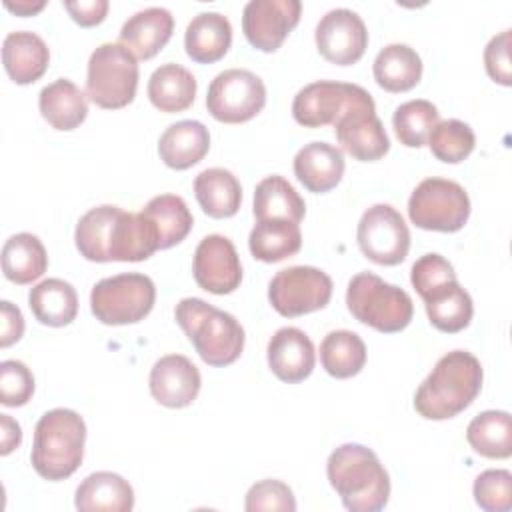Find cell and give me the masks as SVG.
<instances>
[{
    "label": "cell",
    "instance_id": "obj_27",
    "mask_svg": "<svg viewBox=\"0 0 512 512\" xmlns=\"http://www.w3.org/2000/svg\"><path fill=\"white\" fill-rule=\"evenodd\" d=\"M28 306L34 318L46 326H66L78 314V294L62 278H46L30 288Z\"/></svg>",
    "mask_w": 512,
    "mask_h": 512
},
{
    "label": "cell",
    "instance_id": "obj_16",
    "mask_svg": "<svg viewBox=\"0 0 512 512\" xmlns=\"http://www.w3.org/2000/svg\"><path fill=\"white\" fill-rule=\"evenodd\" d=\"M196 284L212 294H230L242 282V264L234 244L222 234H208L194 250Z\"/></svg>",
    "mask_w": 512,
    "mask_h": 512
},
{
    "label": "cell",
    "instance_id": "obj_21",
    "mask_svg": "<svg viewBox=\"0 0 512 512\" xmlns=\"http://www.w3.org/2000/svg\"><path fill=\"white\" fill-rule=\"evenodd\" d=\"M2 62L10 80L30 84L46 72L50 50L36 32L14 30L8 32L2 42Z\"/></svg>",
    "mask_w": 512,
    "mask_h": 512
},
{
    "label": "cell",
    "instance_id": "obj_4",
    "mask_svg": "<svg viewBox=\"0 0 512 512\" xmlns=\"http://www.w3.org/2000/svg\"><path fill=\"white\" fill-rule=\"evenodd\" d=\"M176 322L210 366H228L244 350V328L230 314L200 298H182L174 310Z\"/></svg>",
    "mask_w": 512,
    "mask_h": 512
},
{
    "label": "cell",
    "instance_id": "obj_17",
    "mask_svg": "<svg viewBox=\"0 0 512 512\" xmlns=\"http://www.w3.org/2000/svg\"><path fill=\"white\" fill-rule=\"evenodd\" d=\"M148 384L158 404L184 408L196 400L202 378L192 360L182 354H168L154 362Z\"/></svg>",
    "mask_w": 512,
    "mask_h": 512
},
{
    "label": "cell",
    "instance_id": "obj_43",
    "mask_svg": "<svg viewBox=\"0 0 512 512\" xmlns=\"http://www.w3.org/2000/svg\"><path fill=\"white\" fill-rule=\"evenodd\" d=\"M450 280H456V272H454L452 264L436 252L424 254L412 264L410 282H412L414 290L420 294V298L426 296L436 286L450 282Z\"/></svg>",
    "mask_w": 512,
    "mask_h": 512
},
{
    "label": "cell",
    "instance_id": "obj_12",
    "mask_svg": "<svg viewBox=\"0 0 512 512\" xmlns=\"http://www.w3.org/2000/svg\"><path fill=\"white\" fill-rule=\"evenodd\" d=\"M334 132L340 146L360 162L380 160L390 150L388 134L368 90L340 114Z\"/></svg>",
    "mask_w": 512,
    "mask_h": 512
},
{
    "label": "cell",
    "instance_id": "obj_2",
    "mask_svg": "<svg viewBox=\"0 0 512 512\" xmlns=\"http://www.w3.org/2000/svg\"><path fill=\"white\" fill-rule=\"evenodd\" d=\"M330 486L346 510L378 512L390 498V476L378 456L362 444H342L326 462Z\"/></svg>",
    "mask_w": 512,
    "mask_h": 512
},
{
    "label": "cell",
    "instance_id": "obj_9",
    "mask_svg": "<svg viewBox=\"0 0 512 512\" xmlns=\"http://www.w3.org/2000/svg\"><path fill=\"white\" fill-rule=\"evenodd\" d=\"M266 104V86L246 68H228L214 76L206 94L208 112L226 124L254 118Z\"/></svg>",
    "mask_w": 512,
    "mask_h": 512
},
{
    "label": "cell",
    "instance_id": "obj_7",
    "mask_svg": "<svg viewBox=\"0 0 512 512\" xmlns=\"http://www.w3.org/2000/svg\"><path fill=\"white\" fill-rule=\"evenodd\" d=\"M156 300V286L150 276L124 272L102 278L92 286L90 308L96 320L110 326L134 324L150 314Z\"/></svg>",
    "mask_w": 512,
    "mask_h": 512
},
{
    "label": "cell",
    "instance_id": "obj_6",
    "mask_svg": "<svg viewBox=\"0 0 512 512\" xmlns=\"http://www.w3.org/2000/svg\"><path fill=\"white\" fill-rule=\"evenodd\" d=\"M138 88L136 56L120 42H104L90 54L86 96L100 108L128 106Z\"/></svg>",
    "mask_w": 512,
    "mask_h": 512
},
{
    "label": "cell",
    "instance_id": "obj_14",
    "mask_svg": "<svg viewBox=\"0 0 512 512\" xmlns=\"http://www.w3.org/2000/svg\"><path fill=\"white\" fill-rule=\"evenodd\" d=\"M366 90L358 84L318 80L300 88L292 102L294 120L306 128L328 126L340 118V114L356 102Z\"/></svg>",
    "mask_w": 512,
    "mask_h": 512
},
{
    "label": "cell",
    "instance_id": "obj_48",
    "mask_svg": "<svg viewBox=\"0 0 512 512\" xmlns=\"http://www.w3.org/2000/svg\"><path fill=\"white\" fill-rule=\"evenodd\" d=\"M44 0H18V2H10L6 0L4 6L16 14H22V16H30V14H36L44 8Z\"/></svg>",
    "mask_w": 512,
    "mask_h": 512
},
{
    "label": "cell",
    "instance_id": "obj_30",
    "mask_svg": "<svg viewBox=\"0 0 512 512\" xmlns=\"http://www.w3.org/2000/svg\"><path fill=\"white\" fill-rule=\"evenodd\" d=\"M374 80L388 92H406L422 78V60L408 44H388L374 58Z\"/></svg>",
    "mask_w": 512,
    "mask_h": 512
},
{
    "label": "cell",
    "instance_id": "obj_24",
    "mask_svg": "<svg viewBox=\"0 0 512 512\" xmlns=\"http://www.w3.org/2000/svg\"><path fill=\"white\" fill-rule=\"evenodd\" d=\"M232 44V24L220 12L196 14L184 32L186 54L200 64L220 60Z\"/></svg>",
    "mask_w": 512,
    "mask_h": 512
},
{
    "label": "cell",
    "instance_id": "obj_26",
    "mask_svg": "<svg viewBox=\"0 0 512 512\" xmlns=\"http://www.w3.org/2000/svg\"><path fill=\"white\" fill-rule=\"evenodd\" d=\"M428 320L440 332H460L464 330L474 314V304L470 294L458 284V280L444 282L422 296Z\"/></svg>",
    "mask_w": 512,
    "mask_h": 512
},
{
    "label": "cell",
    "instance_id": "obj_41",
    "mask_svg": "<svg viewBox=\"0 0 512 512\" xmlns=\"http://www.w3.org/2000/svg\"><path fill=\"white\" fill-rule=\"evenodd\" d=\"M244 510L246 512H260V510L294 512L296 500L288 484L276 478H266L250 486V490L246 492Z\"/></svg>",
    "mask_w": 512,
    "mask_h": 512
},
{
    "label": "cell",
    "instance_id": "obj_23",
    "mask_svg": "<svg viewBox=\"0 0 512 512\" xmlns=\"http://www.w3.org/2000/svg\"><path fill=\"white\" fill-rule=\"evenodd\" d=\"M208 148V128L198 120L174 122L158 140V154L162 162L174 170H186L198 164L208 154Z\"/></svg>",
    "mask_w": 512,
    "mask_h": 512
},
{
    "label": "cell",
    "instance_id": "obj_33",
    "mask_svg": "<svg viewBox=\"0 0 512 512\" xmlns=\"http://www.w3.org/2000/svg\"><path fill=\"white\" fill-rule=\"evenodd\" d=\"M250 252L262 262H280L294 256L302 246V232L296 222L270 218L258 220L248 236Z\"/></svg>",
    "mask_w": 512,
    "mask_h": 512
},
{
    "label": "cell",
    "instance_id": "obj_20",
    "mask_svg": "<svg viewBox=\"0 0 512 512\" xmlns=\"http://www.w3.org/2000/svg\"><path fill=\"white\" fill-rule=\"evenodd\" d=\"M294 174L306 190L328 192L342 180L344 154L328 142L304 144L294 156Z\"/></svg>",
    "mask_w": 512,
    "mask_h": 512
},
{
    "label": "cell",
    "instance_id": "obj_38",
    "mask_svg": "<svg viewBox=\"0 0 512 512\" xmlns=\"http://www.w3.org/2000/svg\"><path fill=\"white\" fill-rule=\"evenodd\" d=\"M438 116V108L430 100H408L394 110L392 126L404 146L420 148L428 142Z\"/></svg>",
    "mask_w": 512,
    "mask_h": 512
},
{
    "label": "cell",
    "instance_id": "obj_19",
    "mask_svg": "<svg viewBox=\"0 0 512 512\" xmlns=\"http://www.w3.org/2000/svg\"><path fill=\"white\" fill-rule=\"evenodd\" d=\"M174 18L162 6H148L134 12L120 28V44L126 46L136 58L148 60L158 54L170 40Z\"/></svg>",
    "mask_w": 512,
    "mask_h": 512
},
{
    "label": "cell",
    "instance_id": "obj_47",
    "mask_svg": "<svg viewBox=\"0 0 512 512\" xmlns=\"http://www.w3.org/2000/svg\"><path fill=\"white\" fill-rule=\"evenodd\" d=\"M0 442H2V448H0V454L6 456L10 454L14 448L20 446L22 442V430H20V424L10 418V414H0Z\"/></svg>",
    "mask_w": 512,
    "mask_h": 512
},
{
    "label": "cell",
    "instance_id": "obj_32",
    "mask_svg": "<svg viewBox=\"0 0 512 512\" xmlns=\"http://www.w3.org/2000/svg\"><path fill=\"white\" fill-rule=\"evenodd\" d=\"M48 266V254L38 236L30 232L12 234L2 246V272L14 284L38 280Z\"/></svg>",
    "mask_w": 512,
    "mask_h": 512
},
{
    "label": "cell",
    "instance_id": "obj_11",
    "mask_svg": "<svg viewBox=\"0 0 512 512\" xmlns=\"http://www.w3.org/2000/svg\"><path fill=\"white\" fill-rule=\"evenodd\" d=\"M358 246L376 264H400L410 248V230L402 214L390 204H374L364 210L358 230Z\"/></svg>",
    "mask_w": 512,
    "mask_h": 512
},
{
    "label": "cell",
    "instance_id": "obj_40",
    "mask_svg": "<svg viewBox=\"0 0 512 512\" xmlns=\"http://www.w3.org/2000/svg\"><path fill=\"white\" fill-rule=\"evenodd\" d=\"M474 500L486 512L512 510V474L504 468H490L474 480Z\"/></svg>",
    "mask_w": 512,
    "mask_h": 512
},
{
    "label": "cell",
    "instance_id": "obj_42",
    "mask_svg": "<svg viewBox=\"0 0 512 512\" xmlns=\"http://www.w3.org/2000/svg\"><path fill=\"white\" fill-rule=\"evenodd\" d=\"M34 394V376L20 360L0 362V402L4 406H24Z\"/></svg>",
    "mask_w": 512,
    "mask_h": 512
},
{
    "label": "cell",
    "instance_id": "obj_31",
    "mask_svg": "<svg viewBox=\"0 0 512 512\" xmlns=\"http://www.w3.org/2000/svg\"><path fill=\"white\" fill-rule=\"evenodd\" d=\"M122 208L112 204H102L96 208H90L76 224L74 240L78 252L92 262H112L110 250L114 240V228L116 220L120 216Z\"/></svg>",
    "mask_w": 512,
    "mask_h": 512
},
{
    "label": "cell",
    "instance_id": "obj_44",
    "mask_svg": "<svg viewBox=\"0 0 512 512\" xmlns=\"http://www.w3.org/2000/svg\"><path fill=\"white\" fill-rule=\"evenodd\" d=\"M484 66L488 76L502 84H512V68H510V30H502L492 36L484 48Z\"/></svg>",
    "mask_w": 512,
    "mask_h": 512
},
{
    "label": "cell",
    "instance_id": "obj_15",
    "mask_svg": "<svg viewBox=\"0 0 512 512\" xmlns=\"http://www.w3.org/2000/svg\"><path fill=\"white\" fill-rule=\"evenodd\" d=\"M300 12V0H250L242 10L244 36L254 48L274 52L298 24Z\"/></svg>",
    "mask_w": 512,
    "mask_h": 512
},
{
    "label": "cell",
    "instance_id": "obj_29",
    "mask_svg": "<svg viewBox=\"0 0 512 512\" xmlns=\"http://www.w3.org/2000/svg\"><path fill=\"white\" fill-rule=\"evenodd\" d=\"M194 194L200 208L212 218H230L242 202V186L226 168H206L194 178Z\"/></svg>",
    "mask_w": 512,
    "mask_h": 512
},
{
    "label": "cell",
    "instance_id": "obj_13",
    "mask_svg": "<svg viewBox=\"0 0 512 512\" xmlns=\"http://www.w3.org/2000/svg\"><path fill=\"white\" fill-rule=\"evenodd\" d=\"M318 52L332 64L348 66L362 58L368 46V30L358 12L332 8L316 24Z\"/></svg>",
    "mask_w": 512,
    "mask_h": 512
},
{
    "label": "cell",
    "instance_id": "obj_37",
    "mask_svg": "<svg viewBox=\"0 0 512 512\" xmlns=\"http://www.w3.org/2000/svg\"><path fill=\"white\" fill-rule=\"evenodd\" d=\"M322 368L334 378H352L366 364V344L352 330H332L320 344Z\"/></svg>",
    "mask_w": 512,
    "mask_h": 512
},
{
    "label": "cell",
    "instance_id": "obj_45",
    "mask_svg": "<svg viewBox=\"0 0 512 512\" xmlns=\"http://www.w3.org/2000/svg\"><path fill=\"white\" fill-rule=\"evenodd\" d=\"M24 334V316L18 306L8 300L0 302V346L6 348L18 342Z\"/></svg>",
    "mask_w": 512,
    "mask_h": 512
},
{
    "label": "cell",
    "instance_id": "obj_25",
    "mask_svg": "<svg viewBox=\"0 0 512 512\" xmlns=\"http://www.w3.org/2000/svg\"><path fill=\"white\" fill-rule=\"evenodd\" d=\"M42 118L56 130L78 128L88 114L86 94L68 78H58L44 86L38 96Z\"/></svg>",
    "mask_w": 512,
    "mask_h": 512
},
{
    "label": "cell",
    "instance_id": "obj_35",
    "mask_svg": "<svg viewBox=\"0 0 512 512\" xmlns=\"http://www.w3.org/2000/svg\"><path fill=\"white\" fill-rule=\"evenodd\" d=\"M472 450L484 458H508L512 454V418L504 410H486L474 416L466 428Z\"/></svg>",
    "mask_w": 512,
    "mask_h": 512
},
{
    "label": "cell",
    "instance_id": "obj_3",
    "mask_svg": "<svg viewBox=\"0 0 512 512\" xmlns=\"http://www.w3.org/2000/svg\"><path fill=\"white\" fill-rule=\"evenodd\" d=\"M86 422L70 408H54L40 416L34 428L30 460L38 476L50 482L72 476L84 458Z\"/></svg>",
    "mask_w": 512,
    "mask_h": 512
},
{
    "label": "cell",
    "instance_id": "obj_36",
    "mask_svg": "<svg viewBox=\"0 0 512 512\" xmlns=\"http://www.w3.org/2000/svg\"><path fill=\"white\" fill-rule=\"evenodd\" d=\"M140 212L156 228L160 250L182 242L194 224V218L186 202L176 194L154 196L148 200V204Z\"/></svg>",
    "mask_w": 512,
    "mask_h": 512
},
{
    "label": "cell",
    "instance_id": "obj_28",
    "mask_svg": "<svg viewBox=\"0 0 512 512\" xmlns=\"http://www.w3.org/2000/svg\"><path fill=\"white\" fill-rule=\"evenodd\" d=\"M196 88V78L188 68L166 62L150 74L148 98L160 112H182L194 102Z\"/></svg>",
    "mask_w": 512,
    "mask_h": 512
},
{
    "label": "cell",
    "instance_id": "obj_22",
    "mask_svg": "<svg viewBox=\"0 0 512 512\" xmlns=\"http://www.w3.org/2000/svg\"><path fill=\"white\" fill-rule=\"evenodd\" d=\"M74 506L82 512H130L134 490L120 474L100 470L80 482Z\"/></svg>",
    "mask_w": 512,
    "mask_h": 512
},
{
    "label": "cell",
    "instance_id": "obj_18",
    "mask_svg": "<svg viewBox=\"0 0 512 512\" xmlns=\"http://www.w3.org/2000/svg\"><path fill=\"white\" fill-rule=\"evenodd\" d=\"M268 366L284 382L296 384L308 378L316 364V350L306 332L294 326L278 328L268 340Z\"/></svg>",
    "mask_w": 512,
    "mask_h": 512
},
{
    "label": "cell",
    "instance_id": "obj_39",
    "mask_svg": "<svg viewBox=\"0 0 512 512\" xmlns=\"http://www.w3.org/2000/svg\"><path fill=\"white\" fill-rule=\"evenodd\" d=\"M474 144H476L474 130L466 122L456 118L438 122L428 138V146L432 154L438 160L448 164H456L468 158L470 152L474 150Z\"/></svg>",
    "mask_w": 512,
    "mask_h": 512
},
{
    "label": "cell",
    "instance_id": "obj_5",
    "mask_svg": "<svg viewBox=\"0 0 512 512\" xmlns=\"http://www.w3.org/2000/svg\"><path fill=\"white\" fill-rule=\"evenodd\" d=\"M346 306L358 322L386 334L404 330L414 314L410 294L374 272L352 276L346 288Z\"/></svg>",
    "mask_w": 512,
    "mask_h": 512
},
{
    "label": "cell",
    "instance_id": "obj_34",
    "mask_svg": "<svg viewBox=\"0 0 512 512\" xmlns=\"http://www.w3.org/2000/svg\"><path fill=\"white\" fill-rule=\"evenodd\" d=\"M306 214V204L296 188L278 174L266 176L254 190V216L258 220L282 218L300 224Z\"/></svg>",
    "mask_w": 512,
    "mask_h": 512
},
{
    "label": "cell",
    "instance_id": "obj_8",
    "mask_svg": "<svg viewBox=\"0 0 512 512\" xmlns=\"http://www.w3.org/2000/svg\"><path fill=\"white\" fill-rule=\"evenodd\" d=\"M408 216L422 230L456 232L470 216L468 192L448 178H424L410 194Z\"/></svg>",
    "mask_w": 512,
    "mask_h": 512
},
{
    "label": "cell",
    "instance_id": "obj_46",
    "mask_svg": "<svg viewBox=\"0 0 512 512\" xmlns=\"http://www.w3.org/2000/svg\"><path fill=\"white\" fill-rule=\"evenodd\" d=\"M66 10L80 26H94L100 24L108 12V0H78V2H64Z\"/></svg>",
    "mask_w": 512,
    "mask_h": 512
},
{
    "label": "cell",
    "instance_id": "obj_1",
    "mask_svg": "<svg viewBox=\"0 0 512 512\" xmlns=\"http://www.w3.org/2000/svg\"><path fill=\"white\" fill-rule=\"evenodd\" d=\"M482 364L466 350L444 354L418 386L414 408L428 420H448L468 408L482 388Z\"/></svg>",
    "mask_w": 512,
    "mask_h": 512
},
{
    "label": "cell",
    "instance_id": "obj_10",
    "mask_svg": "<svg viewBox=\"0 0 512 512\" xmlns=\"http://www.w3.org/2000/svg\"><path fill=\"white\" fill-rule=\"evenodd\" d=\"M332 296V278L314 266H290L274 274L268 284L272 308L286 316H302L324 308Z\"/></svg>",
    "mask_w": 512,
    "mask_h": 512
}]
</instances>
